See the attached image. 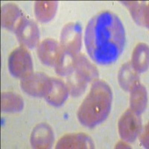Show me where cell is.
Masks as SVG:
<instances>
[{"mask_svg":"<svg viewBox=\"0 0 149 149\" xmlns=\"http://www.w3.org/2000/svg\"><path fill=\"white\" fill-rule=\"evenodd\" d=\"M73 72L87 83L94 81L98 77V71L96 66L93 65L83 54H78L75 56Z\"/></svg>","mask_w":149,"mask_h":149,"instance_id":"cell-12","label":"cell"},{"mask_svg":"<svg viewBox=\"0 0 149 149\" xmlns=\"http://www.w3.org/2000/svg\"><path fill=\"white\" fill-rule=\"evenodd\" d=\"M81 26L78 22H70L66 24L61 31V47L74 54H78L81 49Z\"/></svg>","mask_w":149,"mask_h":149,"instance_id":"cell-7","label":"cell"},{"mask_svg":"<svg viewBox=\"0 0 149 149\" xmlns=\"http://www.w3.org/2000/svg\"><path fill=\"white\" fill-rule=\"evenodd\" d=\"M67 86L69 93L73 97H78L81 95L85 92L87 86V82L78 77L75 73H72L68 75Z\"/></svg>","mask_w":149,"mask_h":149,"instance_id":"cell-21","label":"cell"},{"mask_svg":"<svg viewBox=\"0 0 149 149\" xmlns=\"http://www.w3.org/2000/svg\"><path fill=\"white\" fill-rule=\"evenodd\" d=\"M121 139L126 142H133L142 131V119L139 115L130 110H126L118 123Z\"/></svg>","mask_w":149,"mask_h":149,"instance_id":"cell-5","label":"cell"},{"mask_svg":"<svg viewBox=\"0 0 149 149\" xmlns=\"http://www.w3.org/2000/svg\"><path fill=\"white\" fill-rule=\"evenodd\" d=\"M14 32L19 42L24 47L34 49L39 42L40 31L37 23L27 17L21 19Z\"/></svg>","mask_w":149,"mask_h":149,"instance_id":"cell-6","label":"cell"},{"mask_svg":"<svg viewBox=\"0 0 149 149\" xmlns=\"http://www.w3.org/2000/svg\"><path fill=\"white\" fill-rule=\"evenodd\" d=\"M76 54L67 51L61 47L59 56L54 65V71L59 75H70L74 71V58Z\"/></svg>","mask_w":149,"mask_h":149,"instance_id":"cell-19","label":"cell"},{"mask_svg":"<svg viewBox=\"0 0 149 149\" xmlns=\"http://www.w3.org/2000/svg\"><path fill=\"white\" fill-rule=\"evenodd\" d=\"M84 43L89 56L95 63H114L125 45V31L119 17L108 10L94 16L86 27Z\"/></svg>","mask_w":149,"mask_h":149,"instance_id":"cell-1","label":"cell"},{"mask_svg":"<svg viewBox=\"0 0 149 149\" xmlns=\"http://www.w3.org/2000/svg\"><path fill=\"white\" fill-rule=\"evenodd\" d=\"M95 145L90 136L84 133L70 134L63 136L58 140L56 148H94Z\"/></svg>","mask_w":149,"mask_h":149,"instance_id":"cell-9","label":"cell"},{"mask_svg":"<svg viewBox=\"0 0 149 149\" xmlns=\"http://www.w3.org/2000/svg\"><path fill=\"white\" fill-rule=\"evenodd\" d=\"M69 95V89L64 82L55 78H51V86L45 99L49 104L54 107L63 105Z\"/></svg>","mask_w":149,"mask_h":149,"instance_id":"cell-11","label":"cell"},{"mask_svg":"<svg viewBox=\"0 0 149 149\" xmlns=\"http://www.w3.org/2000/svg\"><path fill=\"white\" fill-rule=\"evenodd\" d=\"M58 2L56 1H37L34 4V14L38 21L48 22L55 16Z\"/></svg>","mask_w":149,"mask_h":149,"instance_id":"cell-18","label":"cell"},{"mask_svg":"<svg viewBox=\"0 0 149 149\" xmlns=\"http://www.w3.org/2000/svg\"><path fill=\"white\" fill-rule=\"evenodd\" d=\"M1 15L2 27L10 31H15L18 23L24 17L20 9L16 5L10 3L2 6Z\"/></svg>","mask_w":149,"mask_h":149,"instance_id":"cell-14","label":"cell"},{"mask_svg":"<svg viewBox=\"0 0 149 149\" xmlns=\"http://www.w3.org/2000/svg\"><path fill=\"white\" fill-rule=\"evenodd\" d=\"M24 102L22 97L12 92H5L1 96V110L6 113L19 112L23 109Z\"/></svg>","mask_w":149,"mask_h":149,"instance_id":"cell-20","label":"cell"},{"mask_svg":"<svg viewBox=\"0 0 149 149\" xmlns=\"http://www.w3.org/2000/svg\"><path fill=\"white\" fill-rule=\"evenodd\" d=\"M118 80L121 87L127 92H130L133 86L139 83V74L134 70L130 62L125 63L120 68Z\"/></svg>","mask_w":149,"mask_h":149,"instance_id":"cell-17","label":"cell"},{"mask_svg":"<svg viewBox=\"0 0 149 149\" xmlns=\"http://www.w3.org/2000/svg\"><path fill=\"white\" fill-rule=\"evenodd\" d=\"M61 49V45L57 41L48 38L42 40L38 46L37 56L44 65L54 66Z\"/></svg>","mask_w":149,"mask_h":149,"instance_id":"cell-10","label":"cell"},{"mask_svg":"<svg viewBox=\"0 0 149 149\" xmlns=\"http://www.w3.org/2000/svg\"><path fill=\"white\" fill-rule=\"evenodd\" d=\"M31 145L34 148H51L54 142L52 129L46 123H40L33 129L30 139Z\"/></svg>","mask_w":149,"mask_h":149,"instance_id":"cell-8","label":"cell"},{"mask_svg":"<svg viewBox=\"0 0 149 149\" xmlns=\"http://www.w3.org/2000/svg\"><path fill=\"white\" fill-rule=\"evenodd\" d=\"M130 110L138 115L146 110L148 103V93L146 87L140 82L133 86L130 90Z\"/></svg>","mask_w":149,"mask_h":149,"instance_id":"cell-15","label":"cell"},{"mask_svg":"<svg viewBox=\"0 0 149 149\" xmlns=\"http://www.w3.org/2000/svg\"><path fill=\"white\" fill-rule=\"evenodd\" d=\"M112 101L110 86L102 80H96L78 109L77 116L80 123L93 128L103 122L110 113Z\"/></svg>","mask_w":149,"mask_h":149,"instance_id":"cell-2","label":"cell"},{"mask_svg":"<svg viewBox=\"0 0 149 149\" xmlns=\"http://www.w3.org/2000/svg\"><path fill=\"white\" fill-rule=\"evenodd\" d=\"M116 148H128L129 146L127 144V142H125V141L122 140L120 142H118V144L116 146Z\"/></svg>","mask_w":149,"mask_h":149,"instance_id":"cell-23","label":"cell"},{"mask_svg":"<svg viewBox=\"0 0 149 149\" xmlns=\"http://www.w3.org/2000/svg\"><path fill=\"white\" fill-rule=\"evenodd\" d=\"M8 70L10 74L17 78H23L33 72L31 56L23 46L15 49L8 58Z\"/></svg>","mask_w":149,"mask_h":149,"instance_id":"cell-3","label":"cell"},{"mask_svg":"<svg viewBox=\"0 0 149 149\" xmlns=\"http://www.w3.org/2000/svg\"><path fill=\"white\" fill-rule=\"evenodd\" d=\"M140 142L142 145L144 146L145 148H148V125L145 127L144 130L142 133L140 132Z\"/></svg>","mask_w":149,"mask_h":149,"instance_id":"cell-22","label":"cell"},{"mask_svg":"<svg viewBox=\"0 0 149 149\" xmlns=\"http://www.w3.org/2000/svg\"><path fill=\"white\" fill-rule=\"evenodd\" d=\"M122 3L127 8L136 23L142 27L148 28V5L146 2L123 1Z\"/></svg>","mask_w":149,"mask_h":149,"instance_id":"cell-13","label":"cell"},{"mask_svg":"<svg viewBox=\"0 0 149 149\" xmlns=\"http://www.w3.org/2000/svg\"><path fill=\"white\" fill-rule=\"evenodd\" d=\"M131 65L137 73H143L148 69V46L146 43H139L134 49Z\"/></svg>","mask_w":149,"mask_h":149,"instance_id":"cell-16","label":"cell"},{"mask_svg":"<svg viewBox=\"0 0 149 149\" xmlns=\"http://www.w3.org/2000/svg\"><path fill=\"white\" fill-rule=\"evenodd\" d=\"M51 86V78L45 73L31 72L20 81V87L24 93L32 97H44Z\"/></svg>","mask_w":149,"mask_h":149,"instance_id":"cell-4","label":"cell"}]
</instances>
